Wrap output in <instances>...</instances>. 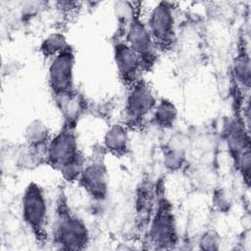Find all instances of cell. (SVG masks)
<instances>
[{"mask_svg":"<svg viewBox=\"0 0 251 251\" xmlns=\"http://www.w3.org/2000/svg\"><path fill=\"white\" fill-rule=\"evenodd\" d=\"M232 75L235 82L239 86L243 87L245 90H249L251 80L250 57L246 47L243 44L238 49L237 55L234 58L232 64Z\"/></svg>","mask_w":251,"mask_h":251,"instance_id":"obj_13","label":"cell"},{"mask_svg":"<svg viewBox=\"0 0 251 251\" xmlns=\"http://www.w3.org/2000/svg\"><path fill=\"white\" fill-rule=\"evenodd\" d=\"M158 100L151 85L144 79L138 80L128 88L126 98L125 115L126 127L142 126L152 116Z\"/></svg>","mask_w":251,"mask_h":251,"instance_id":"obj_6","label":"cell"},{"mask_svg":"<svg viewBox=\"0 0 251 251\" xmlns=\"http://www.w3.org/2000/svg\"><path fill=\"white\" fill-rule=\"evenodd\" d=\"M134 8L133 15L125 29V42L140 58L144 70H150L157 59V48L146 23Z\"/></svg>","mask_w":251,"mask_h":251,"instance_id":"obj_8","label":"cell"},{"mask_svg":"<svg viewBox=\"0 0 251 251\" xmlns=\"http://www.w3.org/2000/svg\"><path fill=\"white\" fill-rule=\"evenodd\" d=\"M104 148L113 156L124 157L129 151V136L127 127L123 125H112L105 132Z\"/></svg>","mask_w":251,"mask_h":251,"instance_id":"obj_12","label":"cell"},{"mask_svg":"<svg viewBox=\"0 0 251 251\" xmlns=\"http://www.w3.org/2000/svg\"><path fill=\"white\" fill-rule=\"evenodd\" d=\"M75 125L64 123L47 145L45 162L58 171L67 181H76L86 160L78 148Z\"/></svg>","mask_w":251,"mask_h":251,"instance_id":"obj_1","label":"cell"},{"mask_svg":"<svg viewBox=\"0 0 251 251\" xmlns=\"http://www.w3.org/2000/svg\"><path fill=\"white\" fill-rule=\"evenodd\" d=\"M75 55L69 44L63 51L51 59L48 67V86L55 100L75 94Z\"/></svg>","mask_w":251,"mask_h":251,"instance_id":"obj_5","label":"cell"},{"mask_svg":"<svg viewBox=\"0 0 251 251\" xmlns=\"http://www.w3.org/2000/svg\"><path fill=\"white\" fill-rule=\"evenodd\" d=\"M22 217L35 239L44 242L47 237L48 205L43 188L36 182H29L22 197Z\"/></svg>","mask_w":251,"mask_h":251,"instance_id":"obj_4","label":"cell"},{"mask_svg":"<svg viewBox=\"0 0 251 251\" xmlns=\"http://www.w3.org/2000/svg\"><path fill=\"white\" fill-rule=\"evenodd\" d=\"M87 195L95 201H103L109 192L108 171L104 161L95 158L86 163L76 180Z\"/></svg>","mask_w":251,"mask_h":251,"instance_id":"obj_9","label":"cell"},{"mask_svg":"<svg viewBox=\"0 0 251 251\" xmlns=\"http://www.w3.org/2000/svg\"><path fill=\"white\" fill-rule=\"evenodd\" d=\"M113 54L119 77L127 88L141 79L145 71L143 64L125 40H118L113 44Z\"/></svg>","mask_w":251,"mask_h":251,"instance_id":"obj_10","label":"cell"},{"mask_svg":"<svg viewBox=\"0 0 251 251\" xmlns=\"http://www.w3.org/2000/svg\"><path fill=\"white\" fill-rule=\"evenodd\" d=\"M177 119V109L169 99H161L157 102L152 113V121L156 126L163 129L171 128Z\"/></svg>","mask_w":251,"mask_h":251,"instance_id":"obj_14","label":"cell"},{"mask_svg":"<svg viewBox=\"0 0 251 251\" xmlns=\"http://www.w3.org/2000/svg\"><path fill=\"white\" fill-rule=\"evenodd\" d=\"M154 211L149 221L148 240L155 249H173L178 242L176 220L172 203L163 190L157 191Z\"/></svg>","mask_w":251,"mask_h":251,"instance_id":"obj_3","label":"cell"},{"mask_svg":"<svg viewBox=\"0 0 251 251\" xmlns=\"http://www.w3.org/2000/svg\"><path fill=\"white\" fill-rule=\"evenodd\" d=\"M53 240L58 248L65 250H83L90 240L86 224L72 212L64 195H60L56 207Z\"/></svg>","mask_w":251,"mask_h":251,"instance_id":"obj_2","label":"cell"},{"mask_svg":"<svg viewBox=\"0 0 251 251\" xmlns=\"http://www.w3.org/2000/svg\"><path fill=\"white\" fill-rule=\"evenodd\" d=\"M68 42L63 33L54 32L47 35L40 45V52L45 58L53 59L61 51H63L67 46Z\"/></svg>","mask_w":251,"mask_h":251,"instance_id":"obj_15","label":"cell"},{"mask_svg":"<svg viewBox=\"0 0 251 251\" xmlns=\"http://www.w3.org/2000/svg\"><path fill=\"white\" fill-rule=\"evenodd\" d=\"M225 139L227 149L235 162L245 151L250 150L249 130L243 122L231 120L225 126Z\"/></svg>","mask_w":251,"mask_h":251,"instance_id":"obj_11","label":"cell"},{"mask_svg":"<svg viewBox=\"0 0 251 251\" xmlns=\"http://www.w3.org/2000/svg\"><path fill=\"white\" fill-rule=\"evenodd\" d=\"M183 163V155L180 151L175 148H167L164 152V164L165 166L171 170L176 171L178 170Z\"/></svg>","mask_w":251,"mask_h":251,"instance_id":"obj_17","label":"cell"},{"mask_svg":"<svg viewBox=\"0 0 251 251\" xmlns=\"http://www.w3.org/2000/svg\"><path fill=\"white\" fill-rule=\"evenodd\" d=\"M200 247L205 250H217L220 244V237L215 231L205 232L200 239Z\"/></svg>","mask_w":251,"mask_h":251,"instance_id":"obj_18","label":"cell"},{"mask_svg":"<svg viewBox=\"0 0 251 251\" xmlns=\"http://www.w3.org/2000/svg\"><path fill=\"white\" fill-rule=\"evenodd\" d=\"M146 25L158 51L172 49L176 41V14L173 3H157L151 10Z\"/></svg>","mask_w":251,"mask_h":251,"instance_id":"obj_7","label":"cell"},{"mask_svg":"<svg viewBox=\"0 0 251 251\" xmlns=\"http://www.w3.org/2000/svg\"><path fill=\"white\" fill-rule=\"evenodd\" d=\"M26 140L29 146L33 149H38V147H47L50 139L48 138V129L43 124L36 121L32 123L26 130Z\"/></svg>","mask_w":251,"mask_h":251,"instance_id":"obj_16","label":"cell"}]
</instances>
